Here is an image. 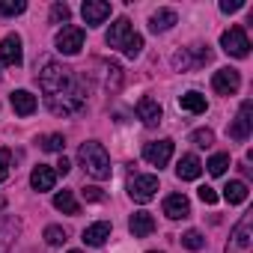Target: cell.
I'll return each mask as SVG.
<instances>
[{"label": "cell", "mask_w": 253, "mask_h": 253, "mask_svg": "<svg viewBox=\"0 0 253 253\" xmlns=\"http://www.w3.org/2000/svg\"><path fill=\"white\" fill-rule=\"evenodd\" d=\"M107 45L110 48H119L128 60H134L143 51V36L131 30V21L128 18H116L110 24V30H107Z\"/></svg>", "instance_id": "obj_1"}, {"label": "cell", "mask_w": 253, "mask_h": 253, "mask_svg": "<svg viewBox=\"0 0 253 253\" xmlns=\"http://www.w3.org/2000/svg\"><path fill=\"white\" fill-rule=\"evenodd\" d=\"M78 158H81V167H84L92 179H98V182L110 179V158H107V149H104L98 140L84 143L81 152H78Z\"/></svg>", "instance_id": "obj_2"}, {"label": "cell", "mask_w": 253, "mask_h": 253, "mask_svg": "<svg viewBox=\"0 0 253 253\" xmlns=\"http://www.w3.org/2000/svg\"><path fill=\"white\" fill-rule=\"evenodd\" d=\"M36 78H39V86H42V92H45L48 98L63 95V92L69 89V84H72L69 69L60 66V63H54V60H45V63H42V72H39Z\"/></svg>", "instance_id": "obj_3"}, {"label": "cell", "mask_w": 253, "mask_h": 253, "mask_svg": "<svg viewBox=\"0 0 253 253\" xmlns=\"http://www.w3.org/2000/svg\"><path fill=\"white\" fill-rule=\"evenodd\" d=\"M226 253H253V214L250 211L235 223L229 244H226Z\"/></svg>", "instance_id": "obj_4"}, {"label": "cell", "mask_w": 253, "mask_h": 253, "mask_svg": "<svg viewBox=\"0 0 253 253\" xmlns=\"http://www.w3.org/2000/svg\"><path fill=\"white\" fill-rule=\"evenodd\" d=\"M220 48H223L229 57L244 60V57L250 54V39H247L244 27H229V30H223V36H220Z\"/></svg>", "instance_id": "obj_5"}, {"label": "cell", "mask_w": 253, "mask_h": 253, "mask_svg": "<svg viewBox=\"0 0 253 253\" xmlns=\"http://www.w3.org/2000/svg\"><path fill=\"white\" fill-rule=\"evenodd\" d=\"M86 104V95H84V89H66V95L60 98V95H54V98H48V107L57 113V116H69V113H75V110H81Z\"/></svg>", "instance_id": "obj_6"}, {"label": "cell", "mask_w": 253, "mask_h": 253, "mask_svg": "<svg viewBox=\"0 0 253 253\" xmlns=\"http://www.w3.org/2000/svg\"><path fill=\"white\" fill-rule=\"evenodd\" d=\"M143 158L152 164V167H167L170 164V158H173V140L170 137H164V140H152V143H146L143 146Z\"/></svg>", "instance_id": "obj_7"}, {"label": "cell", "mask_w": 253, "mask_h": 253, "mask_svg": "<svg viewBox=\"0 0 253 253\" xmlns=\"http://www.w3.org/2000/svg\"><path fill=\"white\" fill-rule=\"evenodd\" d=\"M158 194V176H134L128 182V197L134 203H149Z\"/></svg>", "instance_id": "obj_8"}, {"label": "cell", "mask_w": 253, "mask_h": 253, "mask_svg": "<svg viewBox=\"0 0 253 253\" xmlns=\"http://www.w3.org/2000/svg\"><path fill=\"white\" fill-rule=\"evenodd\" d=\"M250 125H253V101H241L238 116H235V122L229 125V137L238 140V143H244V140L250 137Z\"/></svg>", "instance_id": "obj_9"}, {"label": "cell", "mask_w": 253, "mask_h": 253, "mask_svg": "<svg viewBox=\"0 0 253 253\" xmlns=\"http://www.w3.org/2000/svg\"><path fill=\"white\" fill-rule=\"evenodd\" d=\"M81 48H84V30H81V27L69 24V27H63V30L57 33V51H60V54L75 57Z\"/></svg>", "instance_id": "obj_10"}, {"label": "cell", "mask_w": 253, "mask_h": 253, "mask_svg": "<svg viewBox=\"0 0 253 253\" xmlns=\"http://www.w3.org/2000/svg\"><path fill=\"white\" fill-rule=\"evenodd\" d=\"M24 63V51H21V36L9 33L0 42V66H21Z\"/></svg>", "instance_id": "obj_11"}, {"label": "cell", "mask_w": 253, "mask_h": 253, "mask_svg": "<svg viewBox=\"0 0 253 253\" xmlns=\"http://www.w3.org/2000/svg\"><path fill=\"white\" fill-rule=\"evenodd\" d=\"M211 86H214V92H220V95H235L238 92V86H241V75L235 72V69H217L214 72V78H211Z\"/></svg>", "instance_id": "obj_12"}, {"label": "cell", "mask_w": 253, "mask_h": 253, "mask_svg": "<svg viewBox=\"0 0 253 253\" xmlns=\"http://www.w3.org/2000/svg\"><path fill=\"white\" fill-rule=\"evenodd\" d=\"M81 15H84L86 27H98L110 18V3H104V0H84Z\"/></svg>", "instance_id": "obj_13"}, {"label": "cell", "mask_w": 253, "mask_h": 253, "mask_svg": "<svg viewBox=\"0 0 253 253\" xmlns=\"http://www.w3.org/2000/svg\"><path fill=\"white\" fill-rule=\"evenodd\" d=\"M161 116H164V110H161V104L155 98L146 95V98L137 101V119H143V125H149V128H152V125L161 122Z\"/></svg>", "instance_id": "obj_14"}, {"label": "cell", "mask_w": 253, "mask_h": 253, "mask_svg": "<svg viewBox=\"0 0 253 253\" xmlns=\"http://www.w3.org/2000/svg\"><path fill=\"white\" fill-rule=\"evenodd\" d=\"M30 185H33V191H54V185H57V173H54V167H45V164H39V167H33V173H30Z\"/></svg>", "instance_id": "obj_15"}, {"label": "cell", "mask_w": 253, "mask_h": 253, "mask_svg": "<svg viewBox=\"0 0 253 253\" xmlns=\"http://www.w3.org/2000/svg\"><path fill=\"white\" fill-rule=\"evenodd\" d=\"M128 229H131L134 238H146V235L155 232V217H152L149 211H134V214L128 217Z\"/></svg>", "instance_id": "obj_16"}, {"label": "cell", "mask_w": 253, "mask_h": 253, "mask_svg": "<svg viewBox=\"0 0 253 253\" xmlns=\"http://www.w3.org/2000/svg\"><path fill=\"white\" fill-rule=\"evenodd\" d=\"M164 214H167L170 220L188 217V214H191V203H188V197H185V194H170V197L164 200Z\"/></svg>", "instance_id": "obj_17"}, {"label": "cell", "mask_w": 253, "mask_h": 253, "mask_svg": "<svg viewBox=\"0 0 253 253\" xmlns=\"http://www.w3.org/2000/svg\"><path fill=\"white\" fill-rule=\"evenodd\" d=\"M18 229H21V223H18L15 217H6V214L0 217V253H9V250H12Z\"/></svg>", "instance_id": "obj_18"}, {"label": "cell", "mask_w": 253, "mask_h": 253, "mask_svg": "<svg viewBox=\"0 0 253 253\" xmlns=\"http://www.w3.org/2000/svg\"><path fill=\"white\" fill-rule=\"evenodd\" d=\"M9 101H12V110L18 113V116H30V113H36V95L33 92H27V89H15L12 95H9Z\"/></svg>", "instance_id": "obj_19"}, {"label": "cell", "mask_w": 253, "mask_h": 253, "mask_svg": "<svg viewBox=\"0 0 253 253\" xmlns=\"http://www.w3.org/2000/svg\"><path fill=\"white\" fill-rule=\"evenodd\" d=\"M200 173H203V161H200L197 155H185V158H179V164H176V176H179L182 182H194V179H200Z\"/></svg>", "instance_id": "obj_20"}, {"label": "cell", "mask_w": 253, "mask_h": 253, "mask_svg": "<svg viewBox=\"0 0 253 253\" xmlns=\"http://www.w3.org/2000/svg\"><path fill=\"white\" fill-rule=\"evenodd\" d=\"M107 238H110V223H107V220L89 223V226L84 229V244H89V247H101Z\"/></svg>", "instance_id": "obj_21"}, {"label": "cell", "mask_w": 253, "mask_h": 253, "mask_svg": "<svg viewBox=\"0 0 253 253\" xmlns=\"http://www.w3.org/2000/svg\"><path fill=\"white\" fill-rule=\"evenodd\" d=\"M247 185L241 182V179H232V182H226V188H223V200L229 203V206H241L244 200H247Z\"/></svg>", "instance_id": "obj_22"}, {"label": "cell", "mask_w": 253, "mask_h": 253, "mask_svg": "<svg viewBox=\"0 0 253 253\" xmlns=\"http://www.w3.org/2000/svg\"><path fill=\"white\" fill-rule=\"evenodd\" d=\"M176 21H179V18H176L173 9H158V12L149 18V30H152V33H164V30H170Z\"/></svg>", "instance_id": "obj_23"}, {"label": "cell", "mask_w": 253, "mask_h": 253, "mask_svg": "<svg viewBox=\"0 0 253 253\" xmlns=\"http://www.w3.org/2000/svg\"><path fill=\"white\" fill-rule=\"evenodd\" d=\"M54 209L63 211V214H81V206H78L72 191H57L54 194Z\"/></svg>", "instance_id": "obj_24"}, {"label": "cell", "mask_w": 253, "mask_h": 253, "mask_svg": "<svg viewBox=\"0 0 253 253\" xmlns=\"http://www.w3.org/2000/svg\"><path fill=\"white\" fill-rule=\"evenodd\" d=\"M179 107L182 110H188V113H206V95H200V92H185V95H179Z\"/></svg>", "instance_id": "obj_25"}, {"label": "cell", "mask_w": 253, "mask_h": 253, "mask_svg": "<svg viewBox=\"0 0 253 253\" xmlns=\"http://www.w3.org/2000/svg\"><path fill=\"white\" fill-rule=\"evenodd\" d=\"M206 167H209V173H211V176H223V173H226V167H229V155H226V152L211 155Z\"/></svg>", "instance_id": "obj_26"}, {"label": "cell", "mask_w": 253, "mask_h": 253, "mask_svg": "<svg viewBox=\"0 0 253 253\" xmlns=\"http://www.w3.org/2000/svg\"><path fill=\"white\" fill-rule=\"evenodd\" d=\"M69 18H72L69 3H54L51 6V24H69Z\"/></svg>", "instance_id": "obj_27"}, {"label": "cell", "mask_w": 253, "mask_h": 253, "mask_svg": "<svg viewBox=\"0 0 253 253\" xmlns=\"http://www.w3.org/2000/svg\"><path fill=\"white\" fill-rule=\"evenodd\" d=\"M39 146H42L45 152H63L66 140H63V134H45V137L39 140Z\"/></svg>", "instance_id": "obj_28"}, {"label": "cell", "mask_w": 253, "mask_h": 253, "mask_svg": "<svg viewBox=\"0 0 253 253\" xmlns=\"http://www.w3.org/2000/svg\"><path fill=\"white\" fill-rule=\"evenodd\" d=\"M27 9L24 0H0V15H21Z\"/></svg>", "instance_id": "obj_29"}, {"label": "cell", "mask_w": 253, "mask_h": 253, "mask_svg": "<svg viewBox=\"0 0 253 253\" xmlns=\"http://www.w3.org/2000/svg\"><path fill=\"white\" fill-rule=\"evenodd\" d=\"M119 86H122V69L116 63H110L107 66V89L110 92H119Z\"/></svg>", "instance_id": "obj_30"}, {"label": "cell", "mask_w": 253, "mask_h": 253, "mask_svg": "<svg viewBox=\"0 0 253 253\" xmlns=\"http://www.w3.org/2000/svg\"><path fill=\"white\" fill-rule=\"evenodd\" d=\"M191 143H197V146L209 149V146L214 143V131H211V128H197V131L191 134Z\"/></svg>", "instance_id": "obj_31"}, {"label": "cell", "mask_w": 253, "mask_h": 253, "mask_svg": "<svg viewBox=\"0 0 253 253\" xmlns=\"http://www.w3.org/2000/svg\"><path fill=\"white\" fill-rule=\"evenodd\" d=\"M182 244H185L188 250H203V247H206V238H203L197 229H188V232L182 235Z\"/></svg>", "instance_id": "obj_32"}, {"label": "cell", "mask_w": 253, "mask_h": 253, "mask_svg": "<svg viewBox=\"0 0 253 253\" xmlns=\"http://www.w3.org/2000/svg\"><path fill=\"white\" fill-rule=\"evenodd\" d=\"M45 241H48L51 247H60V244L66 241V229H63V226H48V229H45Z\"/></svg>", "instance_id": "obj_33"}, {"label": "cell", "mask_w": 253, "mask_h": 253, "mask_svg": "<svg viewBox=\"0 0 253 253\" xmlns=\"http://www.w3.org/2000/svg\"><path fill=\"white\" fill-rule=\"evenodd\" d=\"M9 164H12V152L6 146H0V182L9 176Z\"/></svg>", "instance_id": "obj_34"}, {"label": "cell", "mask_w": 253, "mask_h": 253, "mask_svg": "<svg viewBox=\"0 0 253 253\" xmlns=\"http://www.w3.org/2000/svg\"><path fill=\"white\" fill-rule=\"evenodd\" d=\"M197 194H200V200H203L206 206H214V203H217V194H214V188H209V185L197 188Z\"/></svg>", "instance_id": "obj_35"}, {"label": "cell", "mask_w": 253, "mask_h": 253, "mask_svg": "<svg viewBox=\"0 0 253 253\" xmlns=\"http://www.w3.org/2000/svg\"><path fill=\"white\" fill-rule=\"evenodd\" d=\"M81 194H84V200H89V203H101V200H104V194H101L95 185H86Z\"/></svg>", "instance_id": "obj_36"}, {"label": "cell", "mask_w": 253, "mask_h": 253, "mask_svg": "<svg viewBox=\"0 0 253 253\" xmlns=\"http://www.w3.org/2000/svg\"><path fill=\"white\" fill-rule=\"evenodd\" d=\"M241 6H244L241 0H220V12H226V15H229V12H238Z\"/></svg>", "instance_id": "obj_37"}, {"label": "cell", "mask_w": 253, "mask_h": 253, "mask_svg": "<svg viewBox=\"0 0 253 253\" xmlns=\"http://www.w3.org/2000/svg\"><path fill=\"white\" fill-rule=\"evenodd\" d=\"M69 170H72V164H69L66 158H60V164L54 167V173H57V176H69Z\"/></svg>", "instance_id": "obj_38"}, {"label": "cell", "mask_w": 253, "mask_h": 253, "mask_svg": "<svg viewBox=\"0 0 253 253\" xmlns=\"http://www.w3.org/2000/svg\"><path fill=\"white\" fill-rule=\"evenodd\" d=\"M69 253H81V250H69Z\"/></svg>", "instance_id": "obj_39"}, {"label": "cell", "mask_w": 253, "mask_h": 253, "mask_svg": "<svg viewBox=\"0 0 253 253\" xmlns=\"http://www.w3.org/2000/svg\"><path fill=\"white\" fill-rule=\"evenodd\" d=\"M149 253H158V250H149Z\"/></svg>", "instance_id": "obj_40"}]
</instances>
